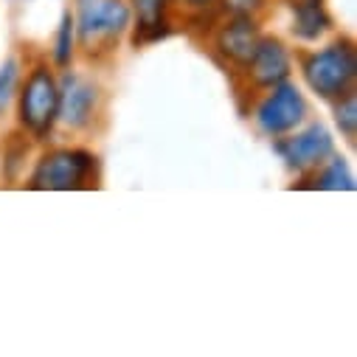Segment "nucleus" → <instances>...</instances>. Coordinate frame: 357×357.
<instances>
[{
	"mask_svg": "<svg viewBox=\"0 0 357 357\" xmlns=\"http://www.w3.org/2000/svg\"><path fill=\"white\" fill-rule=\"evenodd\" d=\"M17 79H20V65H17V59H6V65L0 68V116L6 113V107H9L12 99H15Z\"/></svg>",
	"mask_w": 357,
	"mask_h": 357,
	"instance_id": "2eb2a0df",
	"label": "nucleus"
},
{
	"mask_svg": "<svg viewBox=\"0 0 357 357\" xmlns=\"http://www.w3.org/2000/svg\"><path fill=\"white\" fill-rule=\"evenodd\" d=\"M130 12L135 17V45L141 43H158L163 37H169L172 26L166 20L172 0H127Z\"/></svg>",
	"mask_w": 357,
	"mask_h": 357,
	"instance_id": "9d476101",
	"label": "nucleus"
},
{
	"mask_svg": "<svg viewBox=\"0 0 357 357\" xmlns=\"http://www.w3.org/2000/svg\"><path fill=\"white\" fill-rule=\"evenodd\" d=\"M301 73L310 91L326 102H335L354 91L357 79V51L349 37H337L321 51H312L301 59Z\"/></svg>",
	"mask_w": 357,
	"mask_h": 357,
	"instance_id": "f03ea898",
	"label": "nucleus"
},
{
	"mask_svg": "<svg viewBox=\"0 0 357 357\" xmlns=\"http://www.w3.org/2000/svg\"><path fill=\"white\" fill-rule=\"evenodd\" d=\"M267 93L259 107H256V127L271 135V138H279V135H287L293 132L304 116H307V102H304V93L298 91V87L293 82H279L273 87H267Z\"/></svg>",
	"mask_w": 357,
	"mask_h": 357,
	"instance_id": "39448f33",
	"label": "nucleus"
},
{
	"mask_svg": "<svg viewBox=\"0 0 357 357\" xmlns=\"http://www.w3.org/2000/svg\"><path fill=\"white\" fill-rule=\"evenodd\" d=\"M228 15H256L264 9V0H217Z\"/></svg>",
	"mask_w": 357,
	"mask_h": 357,
	"instance_id": "dca6fc26",
	"label": "nucleus"
},
{
	"mask_svg": "<svg viewBox=\"0 0 357 357\" xmlns=\"http://www.w3.org/2000/svg\"><path fill=\"white\" fill-rule=\"evenodd\" d=\"M56 110H59V79L48 65H34L20 87V99H17L20 127L34 138H45L56 124Z\"/></svg>",
	"mask_w": 357,
	"mask_h": 357,
	"instance_id": "20e7f679",
	"label": "nucleus"
},
{
	"mask_svg": "<svg viewBox=\"0 0 357 357\" xmlns=\"http://www.w3.org/2000/svg\"><path fill=\"white\" fill-rule=\"evenodd\" d=\"M290 135V132H287ZM276 152L293 172H315L326 158L335 155V138L324 124H310L307 130L276 141Z\"/></svg>",
	"mask_w": 357,
	"mask_h": 357,
	"instance_id": "0eeeda50",
	"label": "nucleus"
},
{
	"mask_svg": "<svg viewBox=\"0 0 357 357\" xmlns=\"http://www.w3.org/2000/svg\"><path fill=\"white\" fill-rule=\"evenodd\" d=\"M290 9H293V26L290 29L304 43H315L332 26L324 0H293Z\"/></svg>",
	"mask_w": 357,
	"mask_h": 357,
	"instance_id": "9b49d317",
	"label": "nucleus"
},
{
	"mask_svg": "<svg viewBox=\"0 0 357 357\" xmlns=\"http://www.w3.org/2000/svg\"><path fill=\"white\" fill-rule=\"evenodd\" d=\"M315 181L312 186L315 189H324V192H354V174L349 169V163L343 158H326L318 169H315Z\"/></svg>",
	"mask_w": 357,
	"mask_h": 357,
	"instance_id": "f8f14e48",
	"label": "nucleus"
},
{
	"mask_svg": "<svg viewBox=\"0 0 357 357\" xmlns=\"http://www.w3.org/2000/svg\"><path fill=\"white\" fill-rule=\"evenodd\" d=\"M259 40H261V34H259V23L253 15H228V20L214 34V48L228 65L245 68L259 45Z\"/></svg>",
	"mask_w": 357,
	"mask_h": 357,
	"instance_id": "6e6552de",
	"label": "nucleus"
},
{
	"mask_svg": "<svg viewBox=\"0 0 357 357\" xmlns=\"http://www.w3.org/2000/svg\"><path fill=\"white\" fill-rule=\"evenodd\" d=\"M73 43H76V29H73V15L65 12L56 29V40H54V65L56 68H68L73 59Z\"/></svg>",
	"mask_w": 357,
	"mask_h": 357,
	"instance_id": "ddd939ff",
	"label": "nucleus"
},
{
	"mask_svg": "<svg viewBox=\"0 0 357 357\" xmlns=\"http://www.w3.org/2000/svg\"><path fill=\"white\" fill-rule=\"evenodd\" d=\"M242 70H248V76L256 87H273V84L290 79L293 56L279 37H261L250 62Z\"/></svg>",
	"mask_w": 357,
	"mask_h": 357,
	"instance_id": "1a4fd4ad",
	"label": "nucleus"
},
{
	"mask_svg": "<svg viewBox=\"0 0 357 357\" xmlns=\"http://www.w3.org/2000/svg\"><path fill=\"white\" fill-rule=\"evenodd\" d=\"M130 23L132 12L127 0H73V29L87 56L110 54Z\"/></svg>",
	"mask_w": 357,
	"mask_h": 357,
	"instance_id": "f257e3e1",
	"label": "nucleus"
},
{
	"mask_svg": "<svg viewBox=\"0 0 357 357\" xmlns=\"http://www.w3.org/2000/svg\"><path fill=\"white\" fill-rule=\"evenodd\" d=\"M96 155L87 149H51L45 152L34 172L29 186L37 192H76V189H87L96 181Z\"/></svg>",
	"mask_w": 357,
	"mask_h": 357,
	"instance_id": "7ed1b4c3",
	"label": "nucleus"
},
{
	"mask_svg": "<svg viewBox=\"0 0 357 357\" xmlns=\"http://www.w3.org/2000/svg\"><path fill=\"white\" fill-rule=\"evenodd\" d=\"M335 124L346 141H354V135H357V96H354V91L335 99Z\"/></svg>",
	"mask_w": 357,
	"mask_h": 357,
	"instance_id": "4468645a",
	"label": "nucleus"
},
{
	"mask_svg": "<svg viewBox=\"0 0 357 357\" xmlns=\"http://www.w3.org/2000/svg\"><path fill=\"white\" fill-rule=\"evenodd\" d=\"M99 84L91 82L87 76L79 73H65L59 79V110H56V121H62L68 130H84L91 127L96 113H99Z\"/></svg>",
	"mask_w": 357,
	"mask_h": 357,
	"instance_id": "423d86ee",
	"label": "nucleus"
},
{
	"mask_svg": "<svg viewBox=\"0 0 357 357\" xmlns=\"http://www.w3.org/2000/svg\"><path fill=\"white\" fill-rule=\"evenodd\" d=\"M172 3L183 6V9L192 12V15H206V12H211V9L217 6V0H172Z\"/></svg>",
	"mask_w": 357,
	"mask_h": 357,
	"instance_id": "f3484780",
	"label": "nucleus"
}]
</instances>
